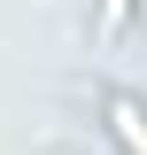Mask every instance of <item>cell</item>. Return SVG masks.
<instances>
[{"instance_id":"1","label":"cell","mask_w":147,"mask_h":155,"mask_svg":"<svg viewBox=\"0 0 147 155\" xmlns=\"http://www.w3.org/2000/svg\"><path fill=\"white\" fill-rule=\"evenodd\" d=\"M109 116H116V140H124L132 155H147V109H139V101L116 93V101H109Z\"/></svg>"}]
</instances>
